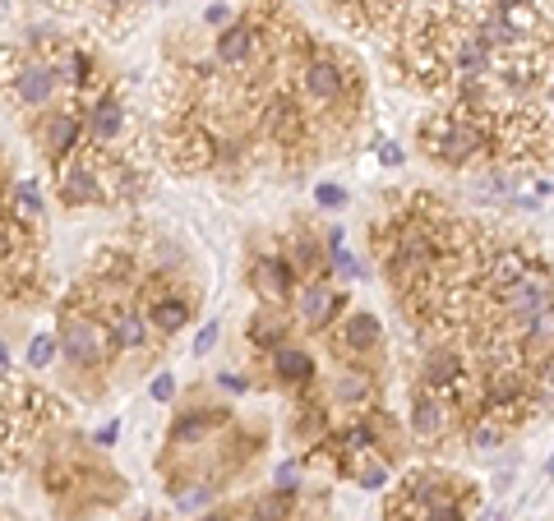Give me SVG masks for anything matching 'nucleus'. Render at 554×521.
<instances>
[{"instance_id": "obj_1", "label": "nucleus", "mask_w": 554, "mask_h": 521, "mask_svg": "<svg viewBox=\"0 0 554 521\" xmlns=\"http://www.w3.org/2000/svg\"><path fill=\"white\" fill-rule=\"evenodd\" d=\"M292 93L301 102V111L310 116L319 143H323V153H328V143H342L346 134H352L361 125V111H365V74L361 65L328 46V42H314L305 46L296 74H292Z\"/></svg>"}, {"instance_id": "obj_2", "label": "nucleus", "mask_w": 554, "mask_h": 521, "mask_svg": "<svg viewBox=\"0 0 554 521\" xmlns=\"http://www.w3.org/2000/svg\"><path fill=\"white\" fill-rule=\"evenodd\" d=\"M471 503H476L471 480L439 466H421L397 485V494L384 507V521H467Z\"/></svg>"}, {"instance_id": "obj_3", "label": "nucleus", "mask_w": 554, "mask_h": 521, "mask_svg": "<svg viewBox=\"0 0 554 521\" xmlns=\"http://www.w3.org/2000/svg\"><path fill=\"white\" fill-rule=\"evenodd\" d=\"M0 88L15 107H28V111H46L56 97H60V69L56 60H42V56H19V51H5L0 56Z\"/></svg>"}, {"instance_id": "obj_4", "label": "nucleus", "mask_w": 554, "mask_h": 521, "mask_svg": "<svg viewBox=\"0 0 554 521\" xmlns=\"http://www.w3.org/2000/svg\"><path fill=\"white\" fill-rule=\"evenodd\" d=\"M56 346H60V355L79 369V374H88V369H102L107 360H111V332H107V323L93 314V310H79L75 301H69L65 310H60V332H56Z\"/></svg>"}, {"instance_id": "obj_5", "label": "nucleus", "mask_w": 554, "mask_h": 521, "mask_svg": "<svg viewBox=\"0 0 554 521\" xmlns=\"http://www.w3.org/2000/svg\"><path fill=\"white\" fill-rule=\"evenodd\" d=\"M333 355L342 360V369H374L379 351H384V328L374 314L356 310V314H342V323L333 328Z\"/></svg>"}, {"instance_id": "obj_6", "label": "nucleus", "mask_w": 554, "mask_h": 521, "mask_svg": "<svg viewBox=\"0 0 554 521\" xmlns=\"http://www.w3.org/2000/svg\"><path fill=\"white\" fill-rule=\"evenodd\" d=\"M144 319L153 337H176L194 319V295L171 286V277H153L144 286Z\"/></svg>"}, {"instance_id": "obj_7", "label": "nucleus", "mask_w": 554, "mask_h": 521, "mask_svg": "<svg viewBox=\"0 0 554 521\" xmlns=\"http://www.w3.org/2000/svg\"><path fill=\"white\" fill-rule=\"evenodd\" d=\"M33 138H37V148H42L51 162H69L84 148V111L79 107L42 111L37 125H33Z\"/></svg>"}, {"instance_id": "obj_8", "label": "nucleus", "mask_w": 554, "mask_h": 521, "mask_svg": "<svg viewBox=\"0 0 554 521\" xmlns=\"http://www.w3.org/2000/svg\"><path fill=\"white\" fill-rule=\"evenodd\" d=\"M245 281H250V291L259 295L268 310H282L292 295L301 291V277H296V268H292V259H287L282 250H277V254H259V259L250 263Z\"/></svg>"}, {"instance_id": "obj_9", "label": "nucleus", "mask_w": 554, "mask_h": 521, "mask_svg": "<svg viewBox=\"0 0 554 521\" xmlns=\"http://www.w3.org/2000/svg\"><path fill=\"white\" fill-rule=\"evenodd\" d=\"M411 434L426 438V443H448L453 434H462V415L439 393L416 383V393H411Z\"/></svg>"}, {"instance_id": "obj_10", "label": "nucleus", "mask_w": 554, "mask_h": 521, "mask_svg": "<svg viewBox=\"0 0 554 521\" xmlns=\"http://www.w3.org/2000/svg\"><path fill=\"white\" fill-rule=\"evenodd\" d=\"M56 194L65 208H88V203H107V189H102V176H97V162L88 148H79L69 162H60V180H56Z\"/></svg>"}, {"instance_id": "obj_11", "label": "nucleus", "mask_w": 554, "mask_h": 521, "mask_svg": "<svg viewBox=\"0 0 554 521\" xmlns=\"http://www.w3.org/2000/svg\"><path fill=\"white\" fill-rule=\"evenodd\" d=\"M125 125H129V111H125V102H120L111 88H102L97 97L84 102V143L111 148V143L125 134Z\"/></svg>"}, {"instance_id": "obj_12", "label": "nucleus", "mask_w": 554, "mask_h": 521, "mask_svg": "<svg viewBox=\"0 0 554 521\" xmlns=\"http://www.w3.org/2000/svg\"><path fill=\"white\" fill-rule=\"evenodd\" d=\"M292 301H296V319L305 328H314V332H323L333 319L346 314V295L333 291L328 281H301V291L292 295Z\"/></svg>"}, {"instance_id": "obj_13", "label": "nucleus", "mask_w": 554, "mask_h": 521, "mask_svg": "<svg viewBox=\"0 0 554 521\" xmlns=\"http://www.w3.org/2000/svg\"><path fill=\"white\" fill-rule=\"evenodd\" d=\"M379 374L374 369H342V374L333 379V388H328V397H333V406L337 411H352V415H365V411H374L379 406Z\"/></svg>"}, {"instance_id": "obj_14", "label": "nucleus", "mask_w": 554, "mask_h": 521, "mask_svg": "<svg viewBox=\"0 0 554 521\" xmlns=\"http://www.w3.org/2000/svg\"><path fill=\"white\" fill-rule=\"evenodd\" d=\"M513 355H518V364L527 369L531 379L540 374V369H549V364H554V305L527 323V332L513 342Z\"/></svg>"}, {"instance_id": "obj_15", "label": "nucleus", "mask_w": 554, "mask_h": 521, "mask_svg": "<svg viewBox=\"0 0 554 521\" xmlns=\"http://www.w3.org/2000/svg\"><path fill=\"white\" fill-rule=\"evenodd\" d=\"M268 369H272V379L282 383V388H292V393L314 388V374H319L314 355L305 346H296V342H282L277 351H268Z\"/></svg>"}, {"instance_id": "obj_16", "label": "nucleus", "mask_w": 554, "mask_h": 521, "mask_svg": "<svg viewBox=\"0 0 554 521\" xmlns=\"http://www.w3.org/2000/svg\"><path fill=\"white\" fill-rule=\"evenodd\" d=\"M287 259H292V268H296L301 281H323V272H328V250H323V240H319L314 231H305V227L292 236Z\"/></svg>"}, {"instance_id": "obj_17", "label": "nucleus", "mask_w": 554, "mask_h": 521, "mask_svg": "<svg viewBox=\"0 0 554 521\" xmlns=\"http://www.w3.org/2000/svg\"><path fill=\"white\" fill-rule=\"evenodd\" d=\"M287 332H292V319L282 314V310H259L254 319H250V346H259V351H277L287 342Z\"/></svg>"}, {"instance_id": "obj_18", "label": "nucleus", "mask_w": 554, "mask_h": 521, "mask_svg": "<svg viewBox=\"0 0 554 521\" xmlns=\"http://www.w3.org/2000/svg\"><path fill=\"white\" fill-rule=\"evenodd\" d=\"M292 507H296V494L272 489V494H263V498L250 507V521H292Z\"/></svg>"}, {"instance_id": "obj_19", "label": "nucleus", "mask_w": 554, "mask_h": 521, "mask_svg": "<svg viewBox=\"0 0 554 521\" xmlns=\"http://www.w3.org/2000/svg\"><path fill=\"white\" fill-rule=\"evenodd\" d=\"M56 351H60L56 337H51V332H37V337L28 342V364H33V369H51V364H56Z\"/></svg>"}, {"instance_id": "obj_20", "label": "nucleus", "mask_w": 554, "mask_h": 521, "mask_svg": "<svg viewBox=\"0 0 554 521\" xmlns=\"http://www.w3.org/2000/svg\"><path fill=\"white\" fill-rule=\"evenodd\" d=\"M28 212V217H42V194H37V180H24L15 185V212Z\"/></svg>"}, {"instance_id": "obj_21", "label": "nucleus", "mask_w": 554, "mask_h": 521, "mask_svg": "<svg viewBox=\"0 0 554 521\" xmlns=\"http://www.w3.org/2000/svg\"><path fill=\"white\" fill-rule=\"evenodd\" d=\"M218 332H222L218 323H203L199 337H194V355H208V351H213V346H218Z\"/></svg>"}, {"instance_id": "obj_22", "label": "nucleus", "mask_w": 554, "mask_h": 521, "mask_svg": "<svg viewBox=\"0 0 554 521\" xmlns=\"http://www.w3.org/2000/svg\"><path fill=\"white\" fill-rule=\"evenodd\" d=\"M314 199H319L323 208H342V203H346V194H342V185H319V189H314Z\"/></svg>"}, {"instance_id": "obj_23", "label": "nucleus", "mask_w": 554, "mask_h": 521, "mask_svg": "<svg viewBox=\"0 0 554 521\" xmlns=\"http://www.w3.org/2000/svg\"><path fill=\"white\" fill-rule=\"evenodd\" d=\"M203 19L213 24V28H227V24H231V10L222 5V0H213V5H208V15H203Z\"/></svg>"}, {"instance_id": "obj_24", "label": "nucleus", "mask_w": 554, "mask_h": 521, "mask_svg": "<svg viewBox=\"0 0 554 521\" xmlns=\"http://www.w3.org/2000/svg\"><path fill=\"white\" fill-rule=\"evenodd\" d=\"M153 397H158V402H171V397H176V379H171V374H158V379H153Z\"/></svg>"}, {"instance_id": "obj_25", "label": "nucleus", "mask_w": 554, "mask_h": 521, "mask_svg": "<svg viewBox=\"0 0 554 521\" xmlns=\"http://www.w3.org/2000/svg\"><path fill=\"white\" fill-rule=\"evenodd\" d=\"M208 498H213V489H208V485H199V489H190V494H180V507H203Z\"/></svg>"}, {"instance_id": "obj_26", "label": "nucleus", "mask_w": 554, "mask_h": 521, "mask_svg": "<svg viewBox=\"0 0 554 521\" xmlns=\"http://www.w3.org/2000/svg\"><path fill=\"white\" fill-rule=\"evenodd\" d=\"M116 434H120V424H102V429L93 434V443H97V448H111V443H116Z\"/></svg>"}, {"instance_id": "obj_27", "label": "nucleus", "mask_w": 554, "mask_h": 521, "mask_svg": "<svg viewBox=\"0 0 554 521\" xmlns=\"http://www.w3.org/2000/svg\"><path fill=\"white\" fill-rule=\"evenodd\" d=\"M379 158H384V167H397V162H402V148H393V143H388Z\"/></svg>"}, {"instance_id": "obj_28", "label": "nucleus", "mask_w": 554, "mask_h": 521, "mask_svg": "<svg viewBox=\"0 0 554 521\" xmlns=\"http://www.w3.org/2000/svg\"><path fill=\"white\" fill-rule=\"evenodd\" d=\"M10 374V351H5V342H0V379Z\"/></svg>"}, {"instance_id": "obj_29", "label": "nucleus", "mask_w": 554, "mask_h": 521, "mask_svg": "<svg viewBox=\"0 0 554 521\" xmlns=\"http://www.w3.org/2000/svg\"><path fill=\"white\" fill-rule=\"evenodd\" d=\"M203 521H231V516L227 512H213V516H203Z\"/></svg>"}, {"instance_id": "obj_30", "label": "nucleus", "mask_w": 554, "mask_h": 521, "mask_svg": "<svg viewBox=\"0 0 554 521\" xmlns=\"http://www.w3.org/2000/svg\"><path fill=\"white\" fill-rule=\"evenodd\" d=\"M153 5H162V0H153Z\"/></svg>"}, {"instance_id": "obj_31", "label": "nucleus", "mask_w": 554, "mask_h": 521, "mask_svg": "<svg viewBox=\"0 0 554 521\" xmlns=\"http://www.w3.org/2000/svg\"><path fill=\"white\" fill-rule=\"evenodd\" d=\"M0 5H5V0H0Z\"/></svg>"}, {"instance_id": "obj_32", "label": "nucleus", "mask_w": 554, "mask_h": 521, "mask_svg": "<svg viewBox=\"0 0 554 521\" xmlns=\"http://www.w3.org/2000/svg\"><path fill=\"white\" fill-rule=\"evenodd\" d=\"M222 5H227V0H222Z\"/></svg>"}]
</instances>
